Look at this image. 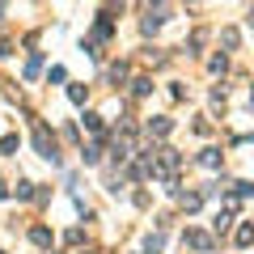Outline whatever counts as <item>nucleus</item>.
Returning <instances> with one entry per match:
<instances>
[{
    "label": "nucleus",
    "instance_id": "2eb2a0df",
    "mask_svg": "<svg viewBox=\"0 0 254 254\" xmlns=\"http://www.w3.org/2000/svg\"><path fill=\"white\" fill-rule=\"evenodd\" d=\"M81 157H85V165H98V157H102V153H98V144H89Z\"/></svg>",
    "mask_w": 254,
    "mask_h": 254
},
{
    "label": "nucleus",
    "instance_id": "7ed1b4c3",
    "mask_svg": "<svg viewBox=\"0 0 254 254\" xmlns=\"http://www.w3.org/2000/svg\"><path fill=\"white\" fill-rule=\"evenodd\" d=\"M187 246H195V250H212V237L203 233V229H187Z\"/></svg>",
    "mask_w": 254,
    "mask_h": 254
},
{
    "label": "nucleus",
    "instance_id": "9d476101",
    "mask_svg": "<svg viewBox=\"0 0 254 254\" xmlns=\"http://www.w3.org/2000/svg\"><path fill=\"white\" fill-rule=\"evenodd\" d=\"M68 102L72 106H85V85H68Z\"/></svg>",
    "mask_w": 254,
    "mask_h": 254
},
{
    "label": "nucleus",
    "instance_id": "f03ea898",
    "mask_svg": "<svg viewBox=\"0 0 254 254\" xmlns=\"http://www.w3.org/2000/svg\"><path fill=\"white\" fill-rule=\"evenodd\" d=\"M165 13H170V9H148V13H144V21H140V26H144V34H153V30L165 26Z\"/></svg>",
    "mask_w": 254,
    "mask_h": 254
},
{
    "label": "nucleus",
    "instance_id": "0eeeda50",
    "mask_svg": "<svg viewBox=\"0 0 254 254\" xmlns=\"http://www.w3.org/2000/svg\"><path fill=\"white\" fill-rule=\"evenodd\" d=\"M30 242H34V246H43V250H47V246H51V229H43V225H38L34 233H30Z\"/></svg>",
    "mask_w": 254,
    "mask_h": 254
},
{
    "label": "nucleus",
    "instance_id": "4468645a",
    "mask_svg": "<svg viewBox=\"0 0 254 254\" xmlns=\"http://www.w3.org/2000/svg\"><path fill=\"white\" fill-rule=\"evenodd\" d=\"M110 81H115V85L127 81V64H115V68H110Z\"/></svg>",
    "mask_w": 254,
    "mask_h": 254
},
{
    "label": "nucleus",
    "instance_id": "423d86ee",
    "mask_svg": "<svg viewBox=\"0 0 254 254\" xmlns=\"http://www.w3.org/2000/svg\"><path fill=\"white\" fill-rule=\"evenodd\" d=\"M38 68H43V55H38V51H30V60H26V81H34V76H38Z\"/></svg>",
    "mask_w": 254,
    "mask_h": 254
},
{
    "label": "nucleus",
    "instance_id": "f3484780",
    "mask_svg": "<svg viewBox=\"0 0 254 254\" xmlns=\"http://www.w3.org/2000/svg\"><path fill=\"white\" fill-rule=\"evenodd\" d=\"M220 43H225L229 51H233V47H237V30H225V34H220Z\"/></svg>",
    "mask_w": 254,
    "mask_h": 254
},
{
    "label": "nucleus",
    "instance_id": "6ab92c4d",
    "mask_svg": "<svg viewBox=\"0 0 254 254\" xmlns=\"http://www.w3.org/2000/svg\"><path fill=\"white\" fill-rule=\"evenodd\" d=\"M4 195H9V187H4V182H0V199H4Z\"/></svg>",
    "mask_w": 254,
    "mask_h": 254
},
{
    "label": "nucleus",
    "instance_id": "dca6fc26",
    "mask_svg": "<svg viewBox=\"0 0 254 254\" xmlns=\"http://www.w3.org/2000/svg\"><path fill=\"white\" fill-rule=\"evenodd\" d=\"M0 153H17V136H4V140H0Z\"/></svg>",
    "mask_w": 254,
    "mask_h": 254
},
{
    "label": "nucleus",
    "instance_id": "a211bd4d",
    "mask_svg": "<svg viewBox=\"0 0 254 254\" xmlns=\"http://www.w3.org/2000/svg\"><path fill=\"white\" fill-rule=\"evenodd\" d=\"M85 127L89 131H102V115H85Z\"/></svg>",
    "mask_w": 254,
    "mask_h": 254
},
{
    "label": "nucleus",
    "instance_id": "ddd939ff",
    "mask_svg": "<svg viewBox=\"0 0 254 254\" xmlns=\"http://www.w3.org/2000/svg\"><path fill=\"white\" fill-rule=\"evenodd\" d=\"M17 199H34V182H17Z\"/></svg>",
    "mask_w": 254,
    "mask_h": 254
},
{
    "label": "nucleus",
    "instance_id": "9b49d317",
    "mask_svg": "<svg viewBox=\"0 0 254 254\" xmlns=\"http://www.w3.org/2000/svg\"><path fill=\"white\" fill-rule=\"evenodd\" d=\"M93 34H98V38H110V34H115V26H110V17H98V26H93Z\"/></svg>",
    "mask_w": 254,
    "mask_h": 254
},
{
    "label": "nucleus",
    "instance_id": "f8f14e48",
    "mask_svg": "<svg viewBox=\"0 0 254 254\" xmlns=\"http://www.w3.org/2000/svg\"><path fill=\"white\" fill-rule=\"evenodd\" d=\"M250 242H254V229L242 225V229H237V246H250Z\"/></svg>",
    "mask_w": 254,
    "mask_h": 254
},
{
    "label": "nucleus",
    "instance_id": "20e7f679",
    "mask_svg": "<svg viewBox=\"0 0 254 254\" xmlns=\"http://www.w3.org/2000/svg\"><path fill=\"white\" fill-rule=\"evenodd\" d=\"M170 127H174L170 119H165V115H157L153 123H148V136H170Z\"/></svg>",
    "mask_w": 254,
    "mask_h": 254
},
{
    "label": "nucleus",
    "instance_id": "412c9836",
    "mask_svg": "<svg viewBox=\"0 0 254 254\" xmlns=\"http://www.w3.org/2000/svg\"><path fill=\"white\" fill-rule=\"evenodd\" d=\"M0 17H4V4H0Z\"/></svg>",
    "mask_w": 254,
    "mask_h": 254
},
{
    "label": "nucleus",
    "instance_id": "1a4fd4ad",
    "mask_svg": "<svg viewBox=\"0 0 254 254\" xmlns=\"http://www.w3.org/2000/svg\"><path fill=\"white\" fill-rule=\"evenodd\" d=\"M148 89H153V81H148V76H136V81H131V93H136V98H144Z\"/></svg>",
    "mask_w": 254,
    "mask_h": 254
},
{
    "label": "nucleus",
    "instance_id": "39448f33",
    "mask_svg": "<svg viewBox=\"0 0 254 254\" xmlns=\"http://www.w3.org/2000/svg\"><path fill=\"white\" fill-rule=\"evenodd\" d=\"M199 165H203V170H216V165H220V148H203V153H199Z\"/></svg>",
    "mask_w": 254,
    "mask_h": 254
},
{
    "label": "nucleus",
    "instance_id": "6e6552de",
    "mask_svg": "<svg viewBox=\"0 0 254 254\" xmlns=\"http://www.w3.org/2000/svg\"><path fill=\"white\" fill-rule=\"evenodd\" d=\"M229 220H233V208L216 212V220H212V229H216V233H225V229H229Z\"/></svg>",
    "mask_w": 254,
    "mask_h": 254
},
{
    "label": "nucleus",
    "instance_id": "f257e3e1",
    "mask_svg": "<svg viewBox=\"0 0 254 254\" xmlns=\"http://www.w3.org/2000/svg\"><path fill=\"white\" fill-rule=\"evenodd\" d=\"M34 148H38V157H47V161H51V165H60V148H55V136H51V131H47L43 123L34 127Z\"/></svg>",
    "mask_w": 254,
    "mask_h": 254
},
{
    "label": "nucleus",
    "instance_id": "aec40b11",
    "mask_svg": "<svg viewBox=\"0 0 254 254\" xmlns=\"http://www.w3.org/2000/svg\"><path fill=\"white\" fill-rule=\"evenodd\" d=\"M250 26H254V9H250Z\"/></svg>",
    "mask_w": 254,
    "mask_h": 254
}]
</instances>
